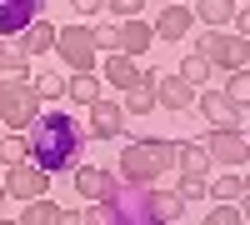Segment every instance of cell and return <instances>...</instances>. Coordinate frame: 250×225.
Returning <instances> with one entry per match:
<instances>
[{
  "label": "cell",
  "instance_id": "cell-1",
  "mask_svg": "<svg viewBox=\"0 0 250 225\" xmlns=\"http://www.w3.org/2000/svg\"><path fill=\"white\" fill-rule=\"evenodd\" d=\"M80 155H85V125L65 105H40V115L25 130V160L55 175V170H75Z\"/></svg>",
  "mask_w": 250,
  "mask_h": 225
},
{
  "label": "cell",
  "instance_id": "cell-2",
  "mask_svg": "<svg viewBox=\"0 0 250 225\" xmlns=\"http://www.w3.org/2000/svg\"><path fill=\"white\" fill-rule=\"evenodd\" d=\"M100 210H105V225H175L185 200L155 185H120V195L105 200Z\"/></svg>",
  "mask_w": 250,
  "mask_h": 225
},
{
  "label": "cell",
  "instance_id": "cell-3",
  "mask_svg": "<svg viewBox=\"0 0 250 225\" xmlns=\"http://www.w3.org/2000/svg\"><path fill=\"white\" fill-rule=\"evenodd\" d=\"M175 170V140L165 135H140L120 150V180L125 185H155Z\"/></svg>",
  "mask_w": 250,
  "mask_h": 225
},
{
  "label": "cell",
  "instance_id": "cell-4",
  "mask_svg": "<svg viewBox=\"0 0 250 225\" xmlns=\"http://www.w3.org/2000/svg\"><path fill=\"white\" fill-rule=\"evenodd\" d=\"M50 55H60L65 70H95V55H100L95 50V30L90 25H60Z\"/></svg>",
  "mask_w": 250,
  "mask_h": 225
},
{
  "label": "cell",
  "instance_id": "cell-5",
  "mask_svg": "<svg viewBox=\"0 0 250 225\" xmlns=\"http://www.w3.org/2000/svg\"><path fill=\"white\" fill-rule=\"evenodd\" d=\"M195 55L205 60L210 70H245V35H225V30H205L195 40Z\"/></svg>",
  "mask_w": 250,
  "mask_h": 225
},
{
  "label": "cell",
  "instance_id": "cell-6",
  "mask_svg": "<svg viewBox=\"0 0 250 225\" xmlns=\"http://www.w3.org/2000/svg\"><path fill=\"white\" fill-rule=\"evenodd\" d=\"M35 115H40V95H35V85L0 90V125H5L10 135H25Z\"/></svg>",
  "mask_w": 250,
  "mask_h": 225
},
{
  "label": "cell",
  "instance_id": "cell-7",
  "mask_svg": "<svg viewBox=\"0 0 250 225\" xmlns=\"http://www.w3.org/2000/svg\"><path fill=\"white\" fill-rule=\"evenodd\" d=\"M200 145H205V155H210V165H225V170H240L245 160H250L245 130H205Z\"/></svg>",
  "mask_w": 250,
  "mask_h": 225
},
{
  "label": "cell",
  "instance_id": "cell-8",
  "mask_svg": "<svg viewBox=\"0 0 250 225\" xmlns=\"http://www.w3.org/2000/svg\"><path fill=\"white\" fill-rule=\"evenodd\" d=\"M195 110L210 120V130H245V110H235V105H230V95H225L220 85L195 90Z\"/></svg>",
  "mask_w": 250,
  "mask_h": 225
},
{
  "label": "cell",
  "instance_id": "cell-9",
  "mask_svg": "<svg viewBox=\"0 0 250 225\" xmlns=\"http://www.w3.org/2000/svg\"><path fill=\"white\" fill-rule=\"evenodd\" d=\"M0 185H5L10 200H35V195H45V190H50V175L40 170V165H30V160H15V165L5 170V180H0Z\"/></svg>",
  "mask_w": 250,
  "mask_h": 225
},
{
  "label": "cell",
  "instance_id": "cell-10",
  "mask_svg": "<svg viewBox=\"0 0 250 225\" xmlns=\"http://www.w3.org/2000/svg\"><path fill=\"white\" fill-rule=\"evenodd\" d=\"M75 190H80L85 205H105V200L120 195V175L100 170V165H75Z\"/></svg>",
  "mask_w": 250,
  "mask_h": 225
},
{
  "label": "cell",
  "instance_id": "cell-11",
  "mask_svg": "<svg viewBox=\"0 0 250 225\" xmlns=\"http://www.w3.org/2000/svg\"><path fill=\"white\" fill-rule=\"evenodd\" d=\"M85 135H95V140H115V135H125V110H120V100H90L85 105Z\"/></svg>",
  "mask_w": 250,
  "mask_h": 225
},
{
  "label": "cell",
  "instance_id": "cell-12",
  "mask_svg": "<svg viewBox=\"0 0 250 225\" xmlns=\"http://www.w3.org/2000/svg\"><path fill=\"white\" fill-rule=\"evenodd\" d=\"M155 45V30L145 25L140 15H130V20H115V50L120 55H130V60H140L145 50Z\"/></svg>",
  "mask_w": 250,
  "mask_h": 225
},
{
  "label": "cell",
  "instance_id": "cell-13",
  "mask_svg": "<svg viewBox=\"0 0 250 225\" xmlns=\"http://www.w3.org/2000/svg\"><path fill=\"white\" fill-rule=\"evenodd\" d=\"M45 15V0H0V40H10L30 25V20Z\"/></svg>",
  "mask_w": 250,
  "mask_h": 225
},
{
  "label": "cell",
  "instance_id": "cell-14",
  "mask_svg": "<svg viewBox=\"0 0 250 225\" xmlns=\"http://www.w3.org/2000/svg\"><path fill=\"white\" fill-rule=\"evenodd\" d=\"M155 105H165V110H190L195 105V85L190 80H180V75H155Z\"/></svg>",
  "mask_w": 250,
  "mask_h": 225
},
{
  "label": "cell",
  "instance_id": "cell-15",
  "mask_svg": "<svg viewBox=\"0 0 250 225\" xmlns=\"http://www.w3.org/2000/svg\"><path fill=\"white\" fill-rule=\"evenodd\" d=\"M155 75H160V70L140 65V80H135V85H125V100H120L125 115H150V110H155Z\"/></svg>",
  "mask_w": 250,
  "mask_h": 225
},
{
  "label": "cell",
  "instance_id": "cell-16",
  "mask_svg": "<svg viewBox=\"0 0 250 225\" xmlns=\"http://www.w3.org/2000/svg\"><path fill=\"white\" fill-rule=\"evenodd\" d=\"M190 25H195V15H190V5H165L160 15H155V40H175V45H180V40L185 35H190Z\"/></svg>",
  "mask_w": 250,
  "mask_h": 225
},
{
  "label": "cell",
  "instance_id": "cell-17",
  "mask_svg": "<svg viewBox=\"0 0 250 225\" xmlns=\"http://www.w3.org/2000/svg\"><path fill=\"white\" fill-rule=\"evenodd\" d=\"M15 45H20V55H25V60H35V55H50V45H55V25H50L45 15H40V20H30V25L15 35Z\"/></svg>",
  "mask_w": 250,
  "mask_h": 225
},
{
  "label": "cell",
  "instance_id": "cell-18",
  "mask_svg": "<svg viewBox=\"0 0 250 225\" xmlns=\"http://www.w3.org/2000/svg\"><path fill=\"white\" fill-rule=\"evenodd\" d=\"M65 100H70V105H90V100H100V75L95 70H70L65 75Z\"/></svg>",
  "mask_w": 250,
  "mask_h": 225
},
{
  "label": "cell",
  "instance_id": "cell-19",
  "mask_svg": "<svg viewBox=\"0 0 250 225\" xmlns=\"http://www.w3.org/2000/svg\"><path fill=\"white\" fill-rule=\"evenodd\" d=\"M175 170L180 175H210V155H205L200 140H180L175 145Z\"/></svg>",
  "mask_w": 250,
  "mask_h": 225
},
{
  "label": "cell",
  "instance_id": "cell-20",
  "mask_svg": "<svg viewBox=\"0 0 250 225\" xmlns=\"http://www.w3.org/2000/svg\"><path fill=\"white\" fill-rule=\"evenodd\" d=\"M210 200H230V205H240V200H245V165L240 170H220L210 180Z\"/></svg>",
  "mask_w": 250,
  "mask_h": 225
},
{
  "label": "cell",
  "instance_id": "cell-21",
  "mask_svg": "<svg viewBox=\"0 0 250 225\" xmlns=\"http://www.w3.org/2000/svg\"><path fill=\"white\" fill-rule=\"evenodd\" d=\"M190 15L205 20L210 30H225V25H230V15H235V0H195Z\"/></svg>",
  "mask_w": 250,
  "mask_h": 225
},
{
  "label": "cell",
  "instance_id": "cell-22",
  "mask_svg": "<svg viewBox=\"0 0 250 225\" xmlns=\"http://www.w3.org/2000/svg\"><path fill=\"white\" fill-rule=\"evenodd\" d=\"M105 80H110V85H135V80H140V60H130V55H120V50H110L105 55Z\"/></svg>",
  "mask_w": 250,
  "mask_h": 225
},
{
  "label": "cell",
  "instance_id": "cell-23",
  "mask_svg": "<svg viewBox=\"0 0 250 225\" xmlns=\"http://www.w3.org/2000/svg\"><path fill=\"white\" fill-rule=\"evenodd\" d=\"M55 215H60L55 200L35 195V200H25V210H20V225H55Z\"/></svg>",
  "mask_w": 250,
  "mask_h": 225
},
{
  "label": "cell",
  "instance_id": "cell-24",
  "mask_svg": "<svg viewBox=\"0 0 250 225\" xmlns=\"http://www.w3.org/2000/svg\"><path fill=\"white\" fill-rule=\"evenodd\" d=\"M175 75H180V80H190V85H195V90H205V85H210V80H215V70H210V65H205V60H200V55H185Z\"/></svg>",
  "mask_w": 250,
  "mask_h": 225
},
{
  "label": "cell",
  "instance_id": "cell-25",
  "mask_svg": "<svg viewBox=\"0 0 250 225\" xmlns=\"http://www.w3.org/2000/svg\"><path fill=\"white\" fill-rule=\"evenodd\" d=\"M30 85L40 95V105H60V100H65V80L60 75H30Z\"/></svg>",
  "mask_w": 250,
  "mask_h": 225
},
{
  "label": "cell",
  "instance_id": "cell-26",
  "mask_svg": "<svg viewBox=\"0 0 250 225\" xmlns=\"http://www.w3.org/2000/svg\"><path fill=\"white\" fill-rule=\"evenodd\" d=\"M30 85V60H0V90Z\"/></svg>",
  "mask_w": 250,
  "mask_h": 225
},
{
  "label": "cell",
  "instance_id": "cell-27",
  "mask_svg": "<svg viewBox=\"0 0 250 225\" xmlns=\"http://www.w3.org/2000/svg\"><path fill=\"white\" fill-rule=\"evenodd\" d=\"M175 195L180 200H205V195H210V175H180Z\"/></svg>",
  "mask_w": 250,
  "mask_h": 225
},
{
  "label": "cell",
  "instance_id": "cell-28",
  "mask_svg": "<svg viewBox=\"0 0 250 225\" xmlns=\"http://www.w3.org/2000/svg\"><path fill=\"white\" fill-rule=\"evenodd\" d=\"M205 225H245V205H230V200H220V205L205 215Z\"/></svg>",
  "mask_w": 250,
  "mask_h": 225
},
{
  "label": "cell",
  "instance_id": "cell-29",
  "mask_svg": "<svg viewBox=\"0 0 250 225\" xmlns=\"http://www.w3.org/2000/svg\"><path fill=\"white\" fill-rule=\"evenodd\" d=\"M225 95H230V105H235V110H245V95H250L245 70H230V80H225Z\"/></svg>",
  "mask_w": 250,
  "mask_h": 225
},
{
  "label": "cell",
  "instance_id": "cell-30",
  "mask_svg": "<svg viewBox=\"0 0 250 225\" xmlns=\"http://www.w3.org/2000/svg\"><path fill=\"white\" fill-rule=\"evenodd\" d=\"M0 160H5V165L25 160V135H10V140H0Z\"/></svg>",
  "mask_w": 250,
  "mask_h": 225
},
{
  "label": "cell",
  "instance_id": "cell-31",
  "mask_svg": "<svg viewBox=\"0 0 250 225\" xmlns=\"http://www.w3.org/2000/svg\"><path fill=\"white\" fill-rule=\"evenodd\" d=\"M105 10H110L115 20H130V15H140V10H145V0H105Z\"/></svg>",
  "mask_w": 250,
  "mask_h": 225
},
{
  "label": "cell",
  "instance_id": "cell-32",
  "mask_svg": "<svg viewBox=\"0 0 250 225\" xmlns=\"http://www.w3.org/2000/svg\"><path fill=\"white\" fill-rule=\"evenodd\" d=\"M95 50H105V55L115 50V20H105V25L95 30Z\"/></svg>",
  "mask_w": 250,
  "mask_h": 225
},
{
  "label": "cell",
  "instance_id": "cell-33",
  "mask_svg": "<svg viewBox=\"0 0 250 225\" xmlns=\"http://www.w3.org/2000/svg\"><path fill=\"white\" fill-rule=\"evenodd\" d=\"M75 10H80V15H100V10H105V0H75Z\"/></svg>",
  "mask_w": 250,
  "mask_h": 225
},
{
  "label": "cell",
  "instance_id": "cell-34",
  "mask_svg": "<svg viewBox=\"0 0 250 225\" xmlns=\"http://www.w3.org/2000/svg\"><path fill=\"white\" fill-rule=\"evenodd\" d=\"M5 200H10V195H5V185H0V205H5Z\"/></svg>",
  "mask_w": 250,
  "mask_h": 225
},
{
  "label": "cell",
  "instance_id": "cell-35",
  "mask_svg": "<svg viewBox=\"0 0 250 225\" xmlns=\"http://www.w3.org/2000/svg\"><path fill=\"white\" fill-rule=\"evenodd\" d=\"M0 225H20V220H0Z\"/></svg>",
  "mask_w": 250,
  "mask_h": 225
},
{
  "label": "cell",
  "instance_id": "cell-36",
  "mask_svg": "<svg viewBox=\"0 0 250 225\" xmlns=\"http://www.w3.org/2000/svg\"><path fill=\"white\" fill-rule=\"evenodd\" d=\"M170 5H185V0H170Z\"/></svg>",
  "mask_w": 250,
  "mask_h": 225
}]
</instances>
